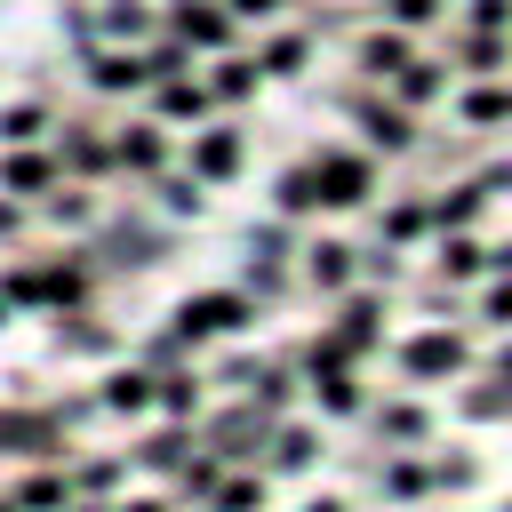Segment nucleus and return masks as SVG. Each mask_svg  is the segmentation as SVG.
<instances>
[{
    "label": "nucleus",
    "instance_id": "9b49d317",
    "mask_svg": "<svg viewBox=\"0 0 512 512\" xmlns=\"http://www.w3.org/2000/svg\"><path fill=\"white\" fill-rule=\"evenodd\" d=\"M400 368H408L416 384H432V376H456V368H464V336L432 328V336H416V344L400 352Z\"/></svg>",
    "mask_w": 512,
    "mask_h": 512
},
{
    "label": "nucleus",
    "instance_id": "1a4fd4ad",
    "mask_svg": "<svg viewBox=\"0 0 512 512\" xmlns=\"http://www.w3.org/2000/svg\"><path fill=\"white\" fill-rule=\"evenodd\" d=\"M240 128H192V176L200 184H224V176H240Z\"/></svg>",
    "mask_w": 512,
    "mask_h": 512
},
{
    "label": "nucleus",
    "instance_id": "9d476101",
    "mask_svg": "<svg viewBox=\"0 0 512 512\" xmlns=\"http://www.w3.org/2000/svg\"><path fill=\"white\" fill-rule=\"evenodd\" d=\"M208 80L200 72H168V80H152V112L160 120H208Z\"/></svg>",
    "mask_w": 512,
    "mask_h": 512
},
{
    "label": "nucleus",
    "instance_id": "c756f323",
    "mask_svg": "<svg viewBox=\"0 0 512 512\" xmlns=\"http://www.w3.org/2000/svg\"><path fill=\"white\" fill-rule=\"evenodd\" d=\"M144 464H152V472H184V432H160V440L144 448Z\"/></svg>",
    "mask_w": 512,
    "mask_h": 512
},
{
    "label": "nucleus",
    "instance_id": "2f4dec72",
    "mask_svg": "<svg viewBox=\"0 0 512 512\" xmlns=\"http://www.w3.org/2000/svg\"><path fill=\"white\" fill-rule=\"evenodd\" d=\"M248 504H264V480H232V488H216V512H248Z\"/></svg>",
    "mask_w": 512,
    "mask_h": 512
},
{
    "label": "nucleus",
    "instance_id": "dca6fc26",
    "mask_svg": "<svg viewBox=\"0 0 512 512\" xmlns=\"http://www.w3.org/2000/svg\"><path fill=\"white\" fill-rule=\"evenodd\" d=\"M304 280L328 288V296L352 288V248H344V240H312V248H304Z\"/></svg>",
    "mask_w": 512,
    "mask_h": 512
},
{
    "label": "nucleus",
    "instance_id": "393cba45",
    "mask_svg": "<svg viewBox=\"0 0 512 512\" xmlns=\"http://www.w3.org/2000/svg\"><path fill=\"white\" fill-rule=\"evenodd\" d=\"M312 456H320V440H312L304 424H288V432H280V448H272V464H280V472H304Z\"/></svg>",
    "mask_w": 512,
    "mask_h": 512
},
{
    "label": "nucleus",
    "instance_id": "a878e982",
    "mask_svg": "<svg viewBox=\"0 0 512 512\" xmlns=\"http://www.w3.org/2000/svg\"><path fill=\"white\" fill-rule=\"evenodd\" d=\"M504 64V32H464V72H496Z\"/></svg>",
    "mask_w": 512,
    "mask_h": 512
},
{
    "label": "nucleus",
    "instance_id": "e433bc0d",
    "mask_svg": "<svg viewBox=\"0 0 512 512\" xmlns=\"http://www.w3.org/2000/svg\"><path fill=\"white\" fill-rule=\"evenodd\" d=\"M128 512H168V504H160V496H144V504H128Z\"/></svg>",
    "mask_w": 512,
    "mask_h": 512
},
{
    "label": "nucleus",
    "instance_id": "c85d7f7f",
    "mask_svg": "<svg viewBox=\"0 0 512 512\" xmlns=\"http://www.w3.org/2000/svg\"><path fill=\"white\" fill-rule=\"evenodd\" d=\"M464 24H472V32H512V0H472Z\"/></svg>",
    "mask_w": 512,
    "mask_h": 512
},
{
    "label": "nucleus",
    "instance_id": "f03ea898",
    "mask_svg": "<svg viewBox=\"0 0 512 512\" xmlns=\"http://www.w3.org/2000/svg\"><path fill=\"white\" fill-rule=\"evenodd\" d=\"M80 56H88V88L96 96H136V88H152V64H144V48H128V40H80Z\"/></svg>",
    "mask_w": 512,
    "mask_h": 512
},
{
    "label": "nucleus",
    "instance_id": "72a5a7b5",
    "mask_svg": "<svg viewBox=\"0 0 512 512\" xmlns=\"http://www.w3.org/2000/svg\"><path fill=\"white\" fill-rule=\"evenodd\" d=\"M488 320H496V328H512V280H504V288H488Z\"/></svg>",
    "mask_w": 512,
    "mask_h": 512
},
{
    "label": "nucleus",
    "instance_id": "b1692460",
    "mask_svg": "<svg viewBox=\"0 0 512 512\" xmlns=\"http://www.w3.org/2000/svg\"><path fill=\"white\" fill-rule=\"evenodd\" d=\"M440 16H448V0H384V24H400V32H424Z\"/></svg>",
    "mask_w": 512,
    "mask_h": 512
},
{
    "label": "nucleus",
    "instance_id": "4be33fe9",
    "mask_svg": "<svg viewBox=\"0 0 512 512\" xmlns=\"http://www.w3.org/2000/svg\"><path fill=\"white\" fill-rule=\"evenodd\" d=\"M152 384H160L152 400H160L168 416H192V408H200V376H192V368H168V376H152Z\"/></svg>",
    "mask_w": 512,
    "mask_h": 512
},
{
    "label": "nucleus",
    "instance_id": "aec40b11",
    "mask_svg": "<svg viewBox=\"0 0 512 512\" xmlns=\"http://www.w3.org/2000/svg\"><path fill=\"white\" fill-rule=\"evenodd\" d=\"M480 200H488L480 184H456V192H440V200H432V224H440V232H464V224L480 216Z\"/></svg>",
    "mask_w": 512,
    "mask_h": 512
},
{
    "label": "nucleus",
    "instance_id": "412c9836",
    "mask_svg": "<svg viewBox=\"0 0 512 512\" xmlns=\"http://www.w3.org/2000/svg\"><path fill=\"white\" fill-rule=\"evenodd\" d=\"M480 264H488V248H480L472 232H440V272H448V280H472Z\"/></svg>",
    "mask_w": 512,
    "mask_h": 512
},
{
    "label": "nucleus",
    "instance_id": "bb28decb",
    "mask_svg": "<svg viewBox=\"0 0 512 512\" xmlns=\"http://www.w3.org/2000/svg\"><path fill=\"white\" fill-rule=\"evenodd\" d=\"M160 208L168 216H200V176H160Z\"/></svg>",
    "mask_w": 512,
    "mask_h": 512
},
{
    "label": "nucleus",
    "instance_id": "4468645a",
    "mask_svg": "<svg viewBox=\"0 0 512 512\" xmlns=\"http://www.w3.org/2000/svg\"><path fill=\"white\" fill-rule=\"evenodd\" d=\"M256 64H264V80H296L304 64H312V32L296 24V32H272L264 48H256Z\"/></svg>",
    "mask_w": 512,
    "mask_h": 512
},
{
    "label": "nucleus",
    "instance_id": "20e7f679",
    "mask_svg": "<svg viewBox=\"0 0 512 512\" xmlns=\"http://www.w3.org/2000/svg\"><path fill=\"white\" fill-rule=\"evenodd\" d=\"M232 24H240V16H232L224 0H176V8L160 16V32H176L192 56H224V48H232Z\"/></svg>",
    "mask_w": 512,
    "mask_h": 512
},
{
    "label": "nucleus",
    "instance_id": "f3484780",
    "mask_svg": "<svg viewBox=\"0 0 512 512\" xmlns=\"http://www.w3.org/2000/svg\"><path fill=\"white\" fill-rule=\"evenodd\" d=\"M104 408H112V416L152 408V376H144V368H112V376H104Z\"/></svg>",
    "mask_w": 512,
    "mask_h": 512
},
{
    "label": "nucleus",
    "instance_id": "7ed1b4c3",
    "mask_svg": "<svg viewBox=\"0 0 512 512\" xmlns=\"http://www.w3.org/2000/svg\"><path fill=\"white\" fill-rule=\"evenodd\" d=\"M312 176H320V208H360V200L376 192V160H368V152H352V144L312 152Z\"/></svg>",
    "mask_w": 512,
    "mask_h": 512
},
{
    "label": "nucleus",
    "instance_id": "0eeeda50",
    "mask_svg": "<svg viewBox=\"0 0 512 512\" xmlns=\"http://www.w3.org/2000/svg\"><path fill=\"white\" fill-rule=\"evenodd\" d=\"M64 176H56V152H32V144H8L0 160V192H24V200H48Z\"/></svg>",
    "mask_w": 512,
    "mask_h": 512
},
{
    "label": "nucleus",
    "instance_id": "423d86ee",
    "mask_svg": "<svg viewBox=\"0 0 512 512\" xmlns=\"http://www.w3.org/2000/svg\"><path fill=\"white\" fill-rule=\"evenodd\" d=\"M56 168H72V176L88 184V176H112L120 160H112V136H96V120H64V136H56Z\"/></svg>",
    "mask_w": 512,
    "mask_h": 512
},
{
    "label": "nucleus",
    "instance_id": "6e6552de",
    "mask_svg": "<svg viewBox=\"0 0 512 512\" xmlns=\"http://www.w3.org/2000/svg\"><path fill=\"white\" fill-rule=\"evenodd\" d=\"M112 160H120V176H160V168H168V136H160V120L120 128V136H112Z\"/></svg>",
    "mask_w": 512,
    "mask_h": 512
},
{
    "label": "nucleus",
    "instance_id": "f8f14e48",
    "mask_svg": "<svg viewBox=\"0 0 512 512\" xmlns=\"http://www.w3.org/2000/svg\"><path fill=\"white\" fill-rule=\"evenodd\" d=\"M408 56H416V48H408V32H400V24H384V32H360V40H352V64H360L368 80H392Z\"/></svg>",
    "mask_w": 512,
    "mask_h": 512
},
{
    "label": "nucleus",
    "instance_id": "2eb2a0df",
    "mask_svg": "<svg viewBox=\"0 0 512 512\" xmlns=\"http://www.w3.org/2000/svg\"><path fill=\"white\" fill-rule=\"evenodd\" d=\"M440 88H448V64H432V56H408V64L392 72V96H400L408 112H416V104H432Z\"/></svg>",
    "mask_w": 512,
    "mask_h": 512
},
{
    "label": "nucleus",
    "instance_id": "f257e3e1",
    "mask_svg": "<svg viewBox=\"0 0 512 512\" xmlns=\"http://www.w3.org/2000/svg\"><path fill=\"white\" fill-rule=\"evenodd\" d=\"M248 320H256V304H248V296H232V288H208V296H184V304H176V344L240 336Z\"/></svg>",
    "mask_w": 512,
    "mask_h": 512
},
{
    "label": "nucleus",
    "instance_id": "cd10ccee",
    "mask_svg": "<svg viewBox=\"0 0 512 512\" xmlns=\"http://www.w3.org/2000/svg\"><path fill=\"white\" fill-rule=\"evenodd\" d=\"M424 224H432V208H424V200H392V216H384V240H416Z\"/></svg>",
    "mask_w": 512,
    "mask_h": 512
},
{
    "label": "nucleus",
    "instance_id": "39448f33",
    "mask_svg": "<svg viewBox=\"0 0 512 512\" xmlns=\"http://www.w3.org/2000/svg\"><path fill=\"white\" fill-rule=\"evenodd\" d=\"M352 120H360V144H384V152H408L416 144V112L400 96H360Z\"/></svg>",
    "mask_w": 512,
    "mask_h": 512
},
{
    "label": "nucleus",
    "instance_id": "c9c22d12",
    "mask_svg": "<svg viewBox=\"0 0 512 512\" xmlns=\"http://www.w3.org/2000/svg\"><path fill=\"white\" fill-rule=\"evenodd\" d=\"M304 512H344V504H336V496H312V504H304Z\"/></svg>",
    "mask_w": 512,
    "mask_h": 512
},
{
    "label": "nucleus",
    "instance_id": "f704fd0d",
    "mask_svg": "<svg viewBox=\"0 0 512 512\" xmlns=\"http://www.w3.org/2000/svg\"><path fill=\"white\" fill-rule=\"evenodd\" d=\"M16 232H24V208H16V200H0V240H16Z\"/></svg>",
    "mask_w": 512,
    "mask_h": 512
},
{
    "label": "nucleus",
    "instance_id": "473e14b6",
    "mask_svg": "<svg viewBox=\"0 0 512 512\" xmlns=\"http://www.w3.org/2000/svg\"><path fill=\"white\" fill-rule=\"evenodd\" d=\"M224 8H232V16H240V24H272V16H280V8H288V0H224Z\"/></svg>",
    "mask_w": 512,
    "mask_h": 512
},
{
    "label": "nucleus",
    "instance_id": "ddd939ff",
    "mask_svg": "<svg viewBox=\"0 0 512 512\" xmlns=\"http://www.w3.org/2000/svg\"><path fill=\"white\" fill-rule=\"evenodd\" d=\"M208 64H216V72H208V96H216V104H248L256 80H264V64L240 56V48H224V56H208Z\"/></svg>",
    "mask_w": 512,
    "mask_h": 512
},
{
    "label": "nucleus",
    "instance_id": "5701e85b",
    "mask_svg": "<svg viewBox=\"0 0 512 512\" xmlns=\"http://www.w3.org/2000/svg\"><path fill=\"white\" fill-rule=\"evenodd\" d=\"M464 120H472V128H504V120H512V88H472V96H464Z\"/></svg>",
    "mask_w": 512,
    "mask_h": 512
},
{
    "label": "nucleus",
    "instance_id": "6ab92c4d",
    "mask_svg": "<svg viewBox=\"0 0 512 512\" xmlns=\"http://www.w3.org/2000/svg\"><path fill=\"white\" fill-rule=\"evenodd\" d=\"M272 208H280V216H312V208H320V176H312V160L280 176V192H272Z\"/></svg>",
    "mask_w": 512,
    "mask_h": 512
},
{
    "label": "nucleus",
    "instance_id": "7c9ffc66",
    "mask_svg": "<svg viewBox=\"0 0 512 512\" xmlns=\"http://www.w3.org/2000/svg\"><path fill=\"white\" fill-rule=\"evenodd\" d=\"M376 432H392V440H416V432H424V416H416V408H376Z\"/></svg>",
    "mask_w": 512,
    "mask_h": 512
},
{
    "label": "nucleus",
    "instance_id": "a211bd4d",
    "mask_svg": "<svg viewBox=\"0 0 512 512\" xmlns=\"http://www.w3.org/2000/svg\"><path fill=\"white\" fill-rule=\"evenodd\" d=\"M40 128H48V104H40V96L0 104V144H40Z\"/></svg>",
    "mask_w": 512,
    "mask_h": 512
}]
</instances>
